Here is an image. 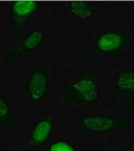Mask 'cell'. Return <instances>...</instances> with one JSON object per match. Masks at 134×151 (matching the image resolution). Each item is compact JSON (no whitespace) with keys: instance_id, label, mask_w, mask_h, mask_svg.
Returning <instances> with one entry per match:
<instances>
[{"instance_id":"4","label":"cell","mask_w":134,"mask_h":151,"mask_svg":"<svg viewBox=\"0 0 134 151\" xmlns=\"http://www.w3.org/2000/svg\"><path fill=\"white\" fill-rule=\"evenodd\" d=\"M55 124V116L52 113L43 116L34 126L26 144V151H32L42 148L48 141Z\"/></svg>"},{"instance_id":"8","label":"cell","mask_w":134,"mask_h":151,"mask_svg":"<svg viewBox=\"0 0 134 151\" xmlns=\"http://www.w3.org/2000/svg\"><path fill=\"white\" fill-rule=\"evenodd\" d=\"M0 130L8 134L15 132V120L9 103L0 96Z\"/></svg>"},{"instance_id":"7","label":"cell","mask_w":134,"mask_h":151,"mask_svg":"<svg viewBox=\"0 0 134 151\" xmlns=\"http://www.w3.org/2000/svg\"><path fill=\"white\" fill-rule=\"evenodd\" d=\"M126 41L124 33L108 31L101 34L95 41V50L100 53H112L122 48Z\"/></svg>"},{"instance_id":"2","label":"cell","mask_w":134,"mask_h":151,"mask_svg":"<svg viewBox=\"0 0 134 151\" xmlns=\"http://www.w3.org/2000/svg\"><path fill=\"white\" fill-rule=\"evenodd\" d=\"M50 69L48 65H39L29 76L27 92L32 102H39L47 96L49 89Z\"/></svg>"},{"instance_id":"11","label":"cell","mask_w":134,"mask_h":151,"mask_svg":"<svg viewBox=\"0 0 134 151\" xmlns=\"http://www.w3.org/2000/svg\"><path fill=\"white\" fill-rule=\"evenodd\" d=\"M50 151H76L75 149L65 141H58L52 144L50 147Z\"/></svg>"},{"instance_id":"6","label":"cell","mask_w":134,"mask_h":151,"mask_svg":"<svg viewBox=\"0 0 134 151\" xmlns=\"http://www.w3.org/2000/svg\"><path fill=\"white\" fill-rule=\"evenodd\" d=\"M45 38V30L43 28H36L33 29L25 39L22 40L20 45L14 51L6 54V62H13L20 60L22 56L32 52L41 45Z\"/></svg>"},{"instance_id":"9","label":"cell","mask_w":134,"mask_h":151,"mask_svg":"<svg viewBox=\"0 0 134 151\" xmlns=\"http://www.w3.org/2000/svg\"><path fill=\"white\" fill-rule=\"evenodd\" d=\"M115 88L121 95L134 100V71H123L115 80Z\"/></svg>"},{"instance_id":"10","label":"cell","mask_w":134,"mask_h":151,"mask_svg":"<svg viewBox=\"0 0 134 151\" xmlns=\"http://www.w3.org/2000/svg\"><path fill=\"white\" fill-rule=\"evenodd\" d=\"M68 7L73 15L79 19H90L94 14V9L92 6L84 1H70Z\"/></svg>"},{"instance_id":"12","label":"cell","mask_w":134,"mask_h":151,"mask_svg":"<svg viewBox=\"0 0 134 151\" xmlns=\"http://www.w3.org/2000/svg\"><path fill=\"white\" fill-rule=\"evenodd\" d=\"M133 141H134V139H133V140H130V141H129V142H133Z\"/></svg>"},{"instance_id":"5","label":"cell","mask_w":134,"mask_h":151,"mask_svg":"<svg viewBox=\"0 0 134 151\" xmlns=\"http://www.w3.org/2000/svg\"><path fill=\"white\" fill-rule=\"evenodd\" d=\"M39 3L31 0L14 1L10 4V19L12 26L17 34L21 32L22 28L36 12Z\"/></svg>"},{"instance_id":"1","label":"cell","mask_w":134,"mask_h":151,"mask_svg":"<svg viewBox=\"0 0 134 151\" xmlns=\"http://www.w3.org/2000/svg\"><path fill=\"white\" fill-rule=\"evenodd\" d=\"M64 99L71 103L94 104L100 97V88L92 76H84L72 82L63 91Z\"/></svg>"},{"instance_id":"3","label":"cell","mask_w":134,"mask_h":151,"mask_svg":"<svg viewBox=\"0 0 134 151\" xmlns=\"http://www.w3.org/2000/svg\"><path fill=\"white\" fill-rule=\"evenodd\" d=\"M129 123V120L120 117L110 115H88L80 119V124L84 129L92 133H106L116 129Z\"/></svg>"}]
</instances>
